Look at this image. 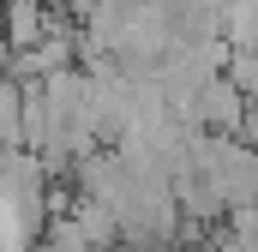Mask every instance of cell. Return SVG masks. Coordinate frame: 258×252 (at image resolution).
Wrapping results in <instances>:
<instances>
[{"label": "cell", "instance_id": "6da1fadb", "mask_svg": "<svg viewBox=\"0 0 258 252\" xmlns=\"http://www.w3.org/2000/svg\"><path fill=\"white\" fill-rule=\"evenodd\" d=\"M48 24H54L48 0H6L0 36H6V48H12V54H24V48H36V42L48 36Z\"/></svg>", "mask_w": 258, "mask_h": 252}, {"label": "cell", "instance_id": "7a4b0ae2", "mask_svg": "<svg viewBox=\"0 0 258 252\" xmlns=\"http://www.w3.org/2000/svg\"><path fill=\"white\" fill-rule=\"evenodd\" d=\"M0 144H24V84L0 72Z\"/></svg>", "mask_w": 258, "mask_h": 252}, {"label": "cell", "instance_id": "3957f363", "mask_svg": "<svg viewBox=\"0 0 258 252\" xmlns=\"http://www.w3.org/2000/svg\"><path fill=\"white\" fill-rule=\"evenodd\" d=\"M222 78H228V84H234V90H240V96L258 108V48H228Z\"/></svg>", "mask_w": 258, "mask_h": 252}]
</instances>
